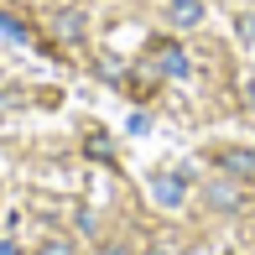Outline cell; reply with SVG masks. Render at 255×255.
I'll return each mask as SVG.
<instances>
[{"label":"cell","mask_w":255,"mask_h":255,"mask_svg":"<svg viewBox=\"0 0 255 255\" xmlns=\"http://www.w3.org/2000/svg\"><path fill=\"white\" fill-rule=\"evenodd\" d=\"M151 68L161 78H182L188 73V52H182L177 42H151Z\"/></svg>","instance_id":"6da1fadb"},{"label":"cell","mask_w":255,"mask_h":255,"mask_svg":"<svg viewBox=\"0 0 255 255\" xmlns=\"http://www.w3.org/2000/svg\"><path fill=\"white\" fill-rule=\"evenodd\" d=\"M208 203H214L219 214H240V208H245V188L229 182V177H214L208 182Z\"/></svg>","instance_id":"7a4b0ae2"},{"label":"cell","mask_w":255,"mask_h":255,"mask_svg":"<svg viewBox=\"0 0 255 255\" xmlns=\"http://www.w3.org/2000/svg\"><path fill=\"white\" fill-rule=\"evenodd\" d=\"M167 21L177 31H193L203 21V0H167Z\"/></svg>","instance_id":"3957f363"},{"label":"cell","mask_w":255,"mask_h":255,"mask_svg":"<svg viewBox=\"0 0 255 255\" xmlns=\"http://www.w3.org/2000/svg\"><path fill=\"white\" fill-rule=\"evenodd\" d=\"M182 193H188V182H182V177H172V172L151 177V198H156L161 208H177V203H182Z\"/></svg>","instance_id":"277c9868"},{"label":"cell","mask_w":255,"mask_h":255,"mask_svg":"<svg viewBox=\"0 0 255 255\" xmlns=\"http://www.w3.org/2000/svg\"><path fill=\"white\" fill-rule=\"evenodd\" d=\"M57 37L78 42V37H84V16H78V10H57Z\"/></svg>","instance_id":"5b68a950"},{"label":"cell","mask_w":255,"mask_h":255,"mask_svg":"<svg viewBox=\"0 0 255 255\" xmlns=\"http://www.w3.org/2000/svg\"><path fill=\"white\" fill-rule=\"evenodd\" d=\"M219 161H224V167L235 172V177H245V172H255V156H250V151H224Z\"/></svg>","instance_id":"8992f818"},{"label":"cell","mask_w":255,"mask_h":255,"mask_svg":"<svg viewBox=\"0 0 255 255\" xmlns=\"http://www.w3.org/2000/svg\"><path fill=\"white\" fill-rule=\"evenodd\" d=\"M84 151H89V156H110V135H89Z\"/></svg>","instance_id":"52a82bcc"},{"label":"cell","mask_w":255,"mask_h":255,"mask_svg":"<svg viewBox=\"0 0 255 255\" xmlns=\"http://www.w3.org/2000/svg\"><path fill=\"white\" fill-rule=\"evenodd\" d=\"M0 31H5V37H16V42H26V26H21V21H10V16H0Z\"/></svg>","instance_id":"ba28073f"},{"label":"cell","mask_w":255,"mask_h":255,"mask_svg":"<svg viewBox=\"0 0 255 255\" xmlns=\"http://www.w3.org/2000/svg\"><path fill=\"white\" fill-rule=\"evenodd\" d=\"M37 255H73V245H68V240H47Z\"/></svg>","instance_id":"9c48e42d"},{"label":"cell","mask_w":255,"mask_h":255,"mask_svg":"<svg viewBox=\"0 0 255 255\" xmlns=\"http://www.w3.org/2000/svg\"><path fill=\"white\" fill-rule=\"evenodd\" d=\"M0 255H21V245L16 240H0Z\"/></svg>","instance_id":"30bf717a"},{"label":"cell","mask_w":255,"mask_h":255,"mask_svg":"<svg viewBox=\"0 0 255 255\" xmlns=\"http://www.w3.org/2000/svg\"><path fill=\"white\" fill-rule=\"evenodd\" d=\"M146 255H177V250H172V245H151V250H146Z\"/></svg>","instance_id":"8fae6325"},{"label":"cell","mask_w":255,"mask_h":255,"mask_svg":"<svg viewBox=\"0 0 255 255\" xmlns=\"http://www.w3.org/2000/svg\"><path fill=\"white\" fill-rule=\"evenodd\" d=\"M245 104H250V110H255V89H250V94H245Z\"/></svg>","instance_id":"7c38bea8"}]
</instances>
